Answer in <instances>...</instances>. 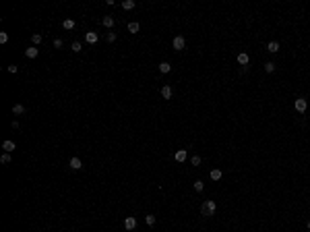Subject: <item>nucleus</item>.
<instances>
[{
    "mask_svg": "<svg viewBox=\"0 0 310 232\" xmlns=\"http://www.w3.org/2000/svg\"><path fill=\"white\" fill-rule=\"evenodd\" d=\"M215 212H217V203L211 201V199H207L205 203L200 205V213H203V216H213Z\"/></svg>",
    "mask_w": 310,
    "mask_h": 232,
    "instance_id": "obj_1",
    "label": "nucleus"
},
{
    "mask_svg": "<svg viewBox=\"0 0 310 232\" xmlns=\"http://www.w3.org/2000/svg\"><path fill=\"white\" fill-rule=\"evenodd\" d=\"M294 108H296L298 112H306V108H308V100H306V97H298L296 102H294Z\"/></svg>",
    "mask_w": 310,
    "mask_h": 232,
    "instance_id": "obj_2",
    "label": "nucleus"
},
{
    "mask_svg": "<svg viewBox=\"0 0 310 232\" xmlns=\"http://www.w3.org/2000/svg\"><path fill=\"white\" fill-rule=\"evenodd\" d=\"M172 46H174V50H184L186 40L182 37V35H176V37H174V41H172Z\"/></svg>",
    "mask_w": 310,
    "mask_h": 232,
    "instance_id": "obj_3",
    "label": "nucleus"
},
{
    "mask_svg": "<svg viewBox=\"0 0 310 232\" xmlns=\"http://www.w3.org/2000/svg\"><path fill=\"white\" fill-rule=\"evenodd\" d=\"M124 228H126V230H134V228H137V218H134V216H128V218L124 220Z\"/></svg>",
    "mask_w": 310,
    "mask_h": 232,
    "instance_id": "obj_4",
    "label": "nucleus"
},
{
    "mask_svg": "<svg viewBox=\"0 0 310 232\" xmlns=\"http://www.w3.org/2000/svg\"><path fill=\"white\" fill-rule=\"evenodd\" d=\"M97 40H99V35H97L95 31H87V33H85V41H87V44H91V46H93V44H97Z\"/></svg>",
    "mask_w": 310,
    "mask_h": 232,
    "instance_id": "obj_5",
    "label": "nucleus"
},
{
    "mask_svg": "<svg viewBox=\"0 0 310 232\" xmlns=\"http://www.w3.org/2000/svg\"><path fill=\"white\" fill-rule=\"evenodd\" d=\"M186 157H188V153H186V149H178L176 153H174V160L178 162V164H182V162H186Z\"/></svg>",
    "mask_w": 310,
    "mask_h": 232,
    "instance_id": "obj_6",
    "label": "nucleus"
},
{
    "mask_svg": "<svg viewBox=\"0 0 310 232\" xmlns=\"http://www.w3.org/2000/svg\"><path fill=\"white\" fill-rule=\"evenodd\" d=\"M248 62H250V56H248L246 52H240V54H238V64H242V67L246 68Z\"/></svg>",
    "mask_w": 310,
    "mask_h": 232,
    "instance_id": "obj_7",
    "label": "nucleus"
},
{
    "mask_svg": "<svg viewBox=\"0 0 310 232\" xmlns=\"http://www.w3.org/2000/svg\"><path fill=\"white\" fill-rule=\"evenodd\" d=\"M2 149H4V153H13V151L17 149V145H14V141H4V143H2Z\"/></svg>",
    "mask_w": 310,
    "mask_h": 232,
    "instance_id": "obj_8",
    "label": "nucleus"
},
{
    "mask_svg": "<svg viewBox=\"0 0 310 232\" xmlns=\"http://www.w3.org/2000/svg\"><path fill=\"white\" fill-rule=\"evenodd\" d=\"M70 168H72V170H81L83 162L79 160V157H70Z\"/></svg>",
    "mask_w": 310,
    "mask_h": 232,
    "instance_id": "obj_9",
    "label": "nucleus"
},
{
    "mask_svg": "<svg viewBox=\"0 0 310 232\" xmlns=\"http://www.w3.org/2000/svg\"><path fill=\"white\" fill-rule=\"evenodd\" d=\"M161 97H163V100H170V97H172V87H170V85H163V87H161Z\"/></svg>",
    "mask_w": 310,
    "mask_h": 232,
    "instance_id": "obj_10",
    "label": "nucleus"
},
{
    "mask_svg": "<svg viewBox=\"0 0 310 232\" xmlns=\"http://www.w3.org/2000/svg\"><path fill=\"white\" fill-rule=\"evenodd\" d=\"M37 54H39V50L35 48V46H31V48H27V50H25V56H27V58H35Z\"/></svg>",
    "mask_w": 310,
    "mask_h": 232,
    "instance_id": "obj_11",
    "label": "nucleus"
},
{
    "mask_svg": "<svg viewBox=\"0 0 310 232\" xmlns=\"http://www.w3.org/2000/svg\"><path fill=\"white\" fill-rule=\"evenodd\" d=\"M101 23H103V27L112 29V27H114V17H110V15H108V17H103V19H101Z\"/></svg>",
    "mask_w": 310,
    "mask_h": 232,
    "instance_id": "obj_12",
    "label": "nucleus"
},
{
    "mask_svg": "<svg viewBox=\"0 0 310 232\" xmlns=\"http://www.w3.org/2000/svg\"><path fill=\"white\" fill-rule=\"evenodd\" d=\"M221 176H223V172H221L219 168H213V170H211V180H221Z\"/></svg>",
    "mask_w": 310,
    "mask_h": 232,
    "instance_id": "obj_13",
    "label": "nucleus"
},
{
    "mask_svg": "<svg viewBox=\"0 0 310 232\" xmlns=\"http://www.w3.org/2000/svg\"><path fill=\"white\" fill-rule=\"evenodd\" d=\"M267 50L271 52V54H277V52H279V44H277V41H269Z\"/></svg>",
    "mask_w": 310,
    "mask_h": 232,
    "instance_id": "obj_14",
    "label": "nucleus"
},
{
    "mask_svg": "<svg viewBox=\"0 0 310 232\" xmlns=\"http://www.w3.org/2000/svg\"><path fill=\"white\" fill-rule=\"evenodd\" d=\"M23 112H25V106H23V104H14L13 106V114L19 116V114H23Z\"/></svg>",
    "mask_w": 310,
    "mask_h": 232,
    "instance_id": "obj_15",
    "label": "nucleus"
},
{
    "mask_svg": "<svg viewBox=\"0 0 310 232\" xmlns=\"http://www.w3.org/2000/svg\"><path fill=\"white\" fill-rule=\"evenodd\" d=\"M159 71L165 75V73H170V71H172V64H170V62H161V64H159Z\"/></svg>",
    "mask_w": 310,
    "mask_h": 232,
    "instance_id": "obj_16",
    "label": "nucleus"
},
{
    "mask_svg": "<svg viewBox=\"0 0 310 232\" xmlns=\"http://www.w3.org/2000/svg\"><path fill=\"white\" fill-rule=\"evenodd\" d=\"M122 8H124V11H132V8H134V0H124Z\"/></svg>",
    "mask_w": 310,
    "mask_h": 232,
    "instance_id": "obj_17",
    "label": "nucleus"
},
{
    "mask_svg": "<svg viewBox=\"0 0 310 232\" xmlns=\"http://www.w3.org/2000/svg\"><path fill=\"white\" fill-rule=\"evenodd\" d=\"M62 27H64V29H72V27H75V21H72V19H64V21H62Z\"/></svg>",
    "mask_w": 310,
    "mask_h": 232,
    "instance_id": "obj_18",
    "label": "nucleus"
},
{
    "mask_svg": "<svg viewBox=\"0 0 310 232\" xmlns=\"http://www.w3.org/2000/svg\"><path fill=\"white\" fill-rule=\"evenodd\" d=\"M138 29H141L138 23H128V31H130V33H138Z\"/></svg>",
    "mask_w": 310,
    "mask_h": 232,
    "instance_id": "obj_19",
    "label": "nucleus"
},
{
    "mask_svg": "<svg viewBox=\"0 0 310 232\" xmlns=\"http://www.w3.org/2000/svg\"><path fill=\"white\" fill-rule=\"evenodd\" d=\"M70 48H72V52H81L83 44H81V41H72V46H70Z\"/></svg>",
    "mask_w": 310,
    "mask_h": 232,
    "instance_id": "obj_20",
    "label": "nucleus"
},
{
    "mask_svg": "<svg viewBox=\"0 0 310 232\" xmlns=\"http://www.w3.org/2000/svg\"><path fill=\"white\" fill-rule=\"evenodd\" d=\"M203 189H205V184L200 183V180H194V191H196V193H203Z\"/></svg>",
    "mask_w": 310,
    "mask_h": 232,
    "instance_id": "obj_21",
    "label": "nucleus"
},
{
    "mask_svg": "<svg viewBox=\"0 0 310 232\" xmlns=\"http://www.w3.org/2000/svg\"><path fill=\"white\" fill-rule=\"evenodd\" d=\"M0 164H10V153H2V157H0Z\"/></svg>",
    "mask_w": 310,
    "mask_h": 232,
    "instance_id": "obj_22",
    "label": "nucleus"
},
{
    "mask_svg": "<svg viewBox=\"0 0 310 232\" xmlns=\"http://www.w3.org/2000/svg\"><path fill=\"white\" fill-rule=\"evenodd\" d=\"M41 40H43V37H41V33H33V35H31V41H33L35 46H37V44H39Z\"/></svg>",
    "mask_w": 310,
    "mask_h": 232,
    "instance_id": "obj_23",
    "label": "nucleus"
},
{
    "mask_svg": "<svg viewBox=\"0 0 310 232\" xmlns=\"http://www.w3.org/2000/svg\"><path fill=\"white\" fill-rule=\"evenodd\" d=\"M265 71H267V73H273V71H275V62H267V64H265Z\"/></svg>",
    "mask_w": 310,
    "mask_h": 232,
    "instance_id": "obj_24",
    "label": "nucleus"
},
{
    "mask_svg": "<svg viewBox=\"0 0 310 232\" xmlns=\"http://www.w3.org/2000/svg\"><path fill=\"white\" fill-rule=\"evenodd\" d=\"M145 222H147V226H153L155 224V216H145Z\"/></svg>",
    "mask_w": 310,
    "mask_h": 232,
    "instance_id": "obj_25",
    "label": "nucleus"
},
{
    "mask_svg": "<svg viewBox=\"0 0 310 232\" xmlns=\"http://www.w3.org/2000/svg\"><path fill=\"white\" fill-rule=\"evenodd\" d=\"M190 164H192V166H199V164H200V156H192V157H190Z\"/></svg>",
    "mask_w": 310,
    "mask_h": 232,
    "instance_id": "obj_26",
    "label": "nucleus"
},
{
    "mask_svg": "<svg viewBox=\"0 0 310 232\" xmlns=\"http://www.w3.org/2000/svg\"><path fill=\"white\" fill-rule=\"evenodd\" d=\"M6 41H8V33L2 31V33H0V44H6Z\"/></svg>",
    "mask_w": 310,
    "mask_h": 232,
    "instance_id": "obj_27",
    "label": "nucleus"
},
{
    "mask_svg": "<svg viewBox=\"0 0 310 232\" xmlns=\"http://www.w3.org/2000/svg\"><path fill=\"white\" fill-rule=\"evenodd\" d=\"M105 40H108V41H110V44H112V41L116 40V33H112V31H110V33L105 35Z\"/></svg>",
    "mask_w": 310,
    "mask_h": 232,
    "instance_id": "obj_28",
    "label": "nucleus"
},
{
    "mask_svg": "<svg viewBox=\"0 0 310 232\" xmlns=\"http://www.w3.org/2000/svg\"><path fill=\"white\" fill-rule=\"evenodd\" d=\"M17 68H19L17 64H10V67H6V71H8V73H17Z\"/></svg>",
    "mask_w": 310,
    "mask_h": 232,
    "instance_id": "obj_29",
    "label": "nucleus"
},
{
    "mask_svg": "<svg viewBox=\"0 0 310 232\" xmlns=\"http://www.w3.org/2000/svg\"><path fill=\"white\" fill-rule=\"evenodd\" d=\"M54 48H62V40L56 37V40H54Z\"/></svg>",
    "mask_w": 310,
    "mask_h": 232,
    "instance_id": "obj_30",
    "label": "nucleus"
},
{
    "mask_svg": "<svg viewBox=\"0 0 310 232\" xmlns=\"http://www.w3.org/2000/svg\"><path fill=\"white\" fill-rule=\"evenodd\" d=\"M308 230H310V220H308Z\"/></svg>",
    "mask_w": 310,
    "mask_h": 232,
    "instance_id": "obj_31",
    "label": "nucleus"
},
{
    "mask_svg": "<svg viewBox=\"0 0 310 232\" xmlns=\"http://www.w3.org/2000/svg\"><path fill=\"white\" fill-rule=\"evenodd\" d=\"M308 232H310V230H308Z\"/></svg>",
    "mask_w": 310,
    "mask_h": 232,
    "instance_id": "obj_32",
    "label": "nucleus"
}]
</instances>
